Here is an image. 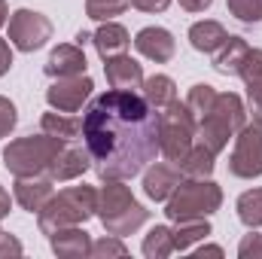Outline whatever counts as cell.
<instances>
[{
  "instance_id": "cell-1",
  "label": "cell",
  "mask_w": 262,
  "mask_h": 259,
  "mask_svg": "<svg viewBox=\"0 0 262 259\" xmlns=\"http://www.w3.org/2000/svg\"><path fill=\"white\" fill-rule=\"evenodd\" d=\"M82 137L101 180H131L159 153V113L143 95L110 89L89 104Z\"/></svg>"
},
{
  "instance_id": "cell-2",
  "label": "cell",
  "mask_w": 262,
  "mask_h": 259,
  "mask_svg": "<svg viewBox=\"0 0 262 259\" xmlns=\"http://www.w3.org/2000/svg\"><path fill=\"white\" fill-rule=\"evenodd\" d=\"M98 213V192L92 186H67L46 201V207L37 213V226L43 235H52L64 226H82Z\"/></svg>"
},
{
  "instance_id": "cell-3",
  "label": "cell",
  "mask_w": 262,
  "mask_h": 259,
  "mask_svg": "<svg viewBox=\"0 0 262 259\" xmlns=\"http://www.w3.org/2000/svg\"><path fill=\"white\" fill-rule=\"evenodd\" d=\"M104 183L107 186H101V192H98V217H101L107 235L125 238L131 232H137L146 223L149 210L131 195L128 186H122V180H104Z\"/></svg>"
},
{
  "instance_id": "cell-4",
  "label": "cell",
  "mask_w": 262,
  "mask_h": 259,
  "mask_svg": "<svg viewBox=\"0 0 262 259\" xmlns=\"http://www.w3.org/2000/svg\"><path fill=\"white\" fill-rule=\"evenodd\" d=\"M64 140L52 137V134H31V137H18L12 140L6 149H3V165L12 177H37V174H46L52 159L61 153Z\"/></svg>"
},
{
  "instance_id": "cell-5",
  "label": "cell",
  "mask_w": 262,
  "mask_h": 259,
  "mask_svg": "<svg viewBox=\"0 0 262 259\" xmlns=\"http://www.w3.org/2000/svg\"><path fill=\"white\" fill-rule=\"evenodd\" d=\"M220 204H223V189L210 177H204V180L183 177L180 186L165 201V217L174 223L177 220H198V217H210L213 210H220Z\"/></svg>"
},
{
  "instance_id": "cell-6",
  "label": "cell",
  "mask_w": 262,
  "mask_h": 259,
  "mask_svg": "<svg viewBox=\"0 0 262 259\" xmlns=\"http://www.w3.org/2000/svg\"><path fill=\"white\" fill-rule=\"evenodd\" d=\"M195 131L198 122L186 104H180V101L168 104L159 113V153L168 162L180 165L186 159V153L192 149V143H195Z\"/></svg>"
},
{
  "instance_id": "cell-7",
  "label": "cell",
  "mask_w": 262,
  "mask_h": 259,
  "mask_svg": "<svg viewBox=\"0 0 262 259\" xmlns=\"http://www.w3.org/2000/svg\"><path fill=\"white\" fill-rule=\"evenodd\" d=\"M52 40V21L34 9H15L9 15V43L18 52H37Z\"/></svg>"
},
{
  "instance_id": "cell-8",
  "label": "cell",
  "mask_w": 262,
  "mask_h": 259,
  "mask_svg": "<svg viewBox=\"0 0 262 259\" xmlns=\"http://www.w3.org/2000/svg\"><path fill=\"white\" fill-rule=\"evenodd\" d=\"M229 171L232 177L241 180H253L262 177V125H244L235 137V149L229 156Z\"/></svg>"
},
{
  "instance_id": "cell-9",
  "label": "cell",
  "mask_w": 262,
  "mask_h": 259,
  "mask_svg": "<svg viewBox=\"0 0 262 259\" xmlns=\"http://www.w3.org/2000/svg\"><path fill=\"white\" fill-rule=\"evenodd\" d=\"M92 89H95V82H92L85 73H79V76H61V79H55V82L49 85L46 101H49V107L58 110V113H76V110H82V104L89 101Z\"/></svg>"
},
{
  "instance_id": "cell-10",
  "label": "cell",
  "mask_w": 262,
  "mask_h": 259,
  "mask_svg": "<svg viewBox=\"0 0 262 259\" xmlns=\"http://www.w3.org/2000/svg\"><path fill=\"white\" fill-rule=\"evenodd\" d=\"M134 49L156 64H168L177 52V43H174L171 31H165V28H143L134 37Z\"/></svg>"
},
{
  "instance_id": "cell-11",
  "label": "cell",
  "mask_w": 262,
  "mask_h": 259,
  "mask_svg": "<svg viewBox=\"0 0 262 259\" xmlns=\"http://www.w3.org/2000/svg\"><path fill=\"white\" fill-rule=\"evenodd\" d=\"M89 168H92V156H89V149L61 146V153L52 159L46 177H49L52 183H64V180H76V177H82Z\"/></svg>"
},
{
  "instance_id": "cell-12",
  "label": "cell",
  "mask_w": 262,
  "mask_h": 259,
  "mask_svg": "<svg viewBox=\"0 0 262 259\" xmlns=\"http://www.w3.org/2000/svg\"><path fill=\"white\" fill-rule=\"evenodd\" d=\"M183 180V171H177L174 165H159V162H149L146 165V174H143V192L152 201H168L171 192L180 186Z\"/></svg>"
},
{
  "instance_id": "cell-13",
  "label": "cell",
  "mask_w": 262,
  "mask_h": 259,
  "mask_svg": "<svg viewBox=\"0 0 262 259\" xmlns=\"http://www.w3.org/2000/svg\"><path fill=\"white\" fill-rule=\"evenodd\" d=\"M104 76H107L110 89H119V92H134L143 85V67L125 52L104 61Z\"/></svg>"
},
{
  "instance_id": "cell-14",
  "label": "cell",
  "mask_w": 262,
  "mask_h": 259,
  "mask_svg": "<svg viewBox=\"0 0 262 259\" xmlns=\"http://www.w3.org/2000/svg\"><path fill=\"white\" fill-rule=\"evenodd\" d=\"M15 201L21 204V210H31V213H40L46 207V201L52 198V180L37 174V177H15Z\"/></svg>"
},
{
  "instance_id": "cell-15",
  "label": "cell",
  "mask_w": 262,
  "mask_h": 259,
  "mask_svg": "<svg viewBox=\"0 0 262 259\" xmlns=\"http://www.w3.org/2000/svg\"><path fill=\"white\" fill-rule=\"evenodd\" d=\"M49 241H52V253L61 256V259H85V256H92V238H89V232L79 229V226H64V229L52 232Z\"/></svg>"
},
{
  "instance_id": "cell-16",
  "label": "cell",
  "mask_w": 262,
  "mask_h": 259,
  "mask_svg": "<svg viewBox=\"0 0 262 259\" xmlns=\"http://www.w3.org/2000/svg\"><path fill=\"white\" fill-rule=\"evenodd\" d=\"M46 73H49L52 79L85 73V52H82V46H76V43H61V46H55L52 55H49V61H46Z\"/></svg>"
},
{
  "instance_id": "cell-17",
  "label": "cell",
  "mask_w": 262,
  "mask_h": 259,
  "mask_svg": "<svg viewBox=\"0 0 262 259\" xmlns=\"http://www.w3.org/2000/svg\"><path fill=\"white\" fill-rule=\"evenodd\" d=\"M207 116H210V119H216L223 128H229L232 134H238V131L247 125V110H244V101H241L235 92H223V95H216L213 110H210Z\"/></svg>"
},
{
  "instance_id": "cell-18",
  "label": "cell",
  "mask_w": 262,
  "mask_h": 259,
  "mask_svg": "<svg viewBox=\"0 0 262 259\" xmlns=\"http://www.w3.org/2000/svg\"><path fill=\"white\" fill-rule=\"evenodd\" d=\"M92 43H95V49H98V55L107 61V58H113V55H122V52H128V31L122 28V25H116V21H104L95 34H92Z\"/></svg>"
},
{
  "instance_id": "cell-19",
  "label": "cell",
  "mask_w": 262,
  "mask_h": 259,
  "mask_svg": "<svg viewBox=\"0 0 262 259\" xmlns=\"http://www.w3.org/2000/svg\"><path fill=\"white\" fill-rule=\"evenodd\" d=\"M226 40H229L226 28H223L220 21H213V18L195 21V25L189 28V43H192L195 52H216Z\"/></svg>"
},
{
  "instance_id": "cell-20",
  "label": "cell",
  "mask_w": 262,
  "mask_h": 259,
  "mask_svg": "<svg viewBox=\"0 0 262 259\" xmlns=\"http://www.w3.org/2000/svg\"><path fill=\"white\" fill-rule=\"evenodd\" d=\"M247 52H250L247 40H241V37H229V40L216 49L213 67H216L220 73H226V76H235V73H241V64H244Z\"/></svg>"
},
{
  "instance_id": "cell-21",
  "label": "cell",
  "mask_w": 262,
  "mask_h": 259,
  "mask_svg": "<svg viewBox=\"0 0 262 259\" xmlns=\"http://www.w3.org/2000/svg\"><path fill=\"white\" fill-rule=\"evenodd\" d=\"M143 98L156 107V110H165L168 104H174L177 101V85H174V79L171 76H165V73H156V76H149V79H143Z\"/></svg>"
},
{
  "instance_id": "cell-22",
  "label": "cell",
  "mask_w": 262,
  "mask_h": 259,
  "mask_svg": "<svg viewBox=\"0 0 262 259\" xmlns=\"http://www.w3.org/2000/svg\"><path fill=\"white\" fill-rule=\"evenodd\" d=\"M213 165H216V153H210L204 143H192V149H189L186 159L180 162V171H183V177L204 180V177L213 174Z\"/></svg>"
},
{
  "instance_id": "cell-23",
  "label": "cell",
  "mask_w": 262,
  "mask_h": 259,
  "mask_svg": "<svg viewBox=\"0 0 262 259\" xmlns=\"http://www.w3.org/2000/svg\"><path fill=\"white\" fill-rule=\"evenodd\" d=\"M43 131L46 134H52V137H58V140H76L79 134H82V119L79 116H73V113H46L43 116Z\"/></svg>"
},
{
  "instance_id": "cell-24",
  "label": "cell",
  "mask_w": 262,
  "mask_h": 259,
  "mask_svg": "<svg viewBox=\"0 0 262 259\" xmlns=\"http://www.w3.org/2000/svg\"><path fill=\"white\" fill-rule=\"evenodd\" d=\"M174 232V250H189L195 241H204L207 235H210V223H207V217H198V220H177V229H171Z\"/></svg>"
},
{
  "instance_id": "cell-25",
  "label": "cell",
  "mask_w": 262,
  "mask_h": 259,
  "mask_svg": "<svg viewBox=\"0 0 262 259\" xmlns=\"http://www.w3.org/2000/svg\"><path fill=\"white\" fill-rule=\"evenodd\" d=\"M174 253V232L168 226H152L143 238V256L146 259H168Z\"/></svg>"
},
{
  "instance_id": "cell-26",
  "label": "cell",
  "mask_w": 262,
  "mask_h": 259,
  "mask_svg": "<svg viewBox=\"0 0 262 259\" xmlns=\"http://www.w3.org/2000/svg\"><path fill=\"white\" fill-rule=\"evenodd\" d=\"M213 101H216V92H213V85H207V82H198L189 89V95H186V107H189V113L195 116V122H201L210 110H213Z\"/></svg>"
},
{
  "instance_id": "cell-27",
  "label": "cell",
  "mask_w": 262,
  "mask_h": 259,
  "mask_svg": "<svg viewBox=\"0 0 262 259\" xmlns=\"http://www.w3.org/2000/svg\"><path fill=\"white\" fill-rule=\"evenodd\" d=\"M238 220L247 229H259L262 226V189H247L238 198Z\"/></svg>"
},
{
  "instance_id": "cell-28",
  "label": "cell",
  "mask_w": 262,
  "mask_h": 259,
  "mask_svg": "<svg viewBox=\"0 0 262 259\" xmlns=\"http://www.w3.org/2000/svg\"><path fill=\"white\" fill-rule=\"evenodd\" d=\"M131 0H85V15L95 21H110L113 15H122Z\"/></svg>"
},
{
  "instance_id": "cell-29",
  "label": "cell",
  "mask_w": 262,
  "mask_h": 259,
  "mask_svg": "<svg viewBox=\"0 0 262 259\" xmlns=\"http://www.w3.org/2000/svg\"><path fill=\"white\" fill-rule=\"evenodd\" d=\"M229 3V12L244 21V25H253V21H262V6L259 0H226Z\"/></svg>"
},
{
  "instance_id": "cell-30",
  "label": "cell",
  "mask_w": 262,
  "mask_h": 259,
  "mask_svg": "<svg viewBox=\"0 0 262 259\" xmlns=\"http://www.w3.org/2000/svg\"><path fill=\"white\" fill-rule=\"evenodd\" d=\"M244 85H262V49H250L244 64H241V73Z\"/></svg>"
},
{
  "instance_id": "cell-31",
  "label": "cell",
  "mask_w": 262,
  "mask_h": 259,
  "mask_svg": "<svg viewBox=\"0 0 262 259\" xmlns=\"http://www.w3.org/2000/svg\"><path fill=\"white\" fill-rule=\"evenodd\" d=\"M92 256L98 259H107V256H128V247L119 241V235H107L101 241L92 244Z\"/></svg>"
},
{
  "instance_id": "cell-32",
  "label": "cell",
  "mask_w": 262,
  "mask_h": 259,
  "mask_svg": "<svg viewBox=\"0 0 262 259\" xmlns=\"http://www.w3.org/2000/svg\"><path fill=\"white\" fill-rule=\"evenodd\" d=\"M238 256L241 259H262V235L259 232H250L241 238L238 244Z\"/></svg>"
},
{
  "instance_id": "cell-33",
  "label": "cell",
  "mask_w": 262,
  "mask_h": 259,
  "mask_svg": "<svg viewBox=\"0 0 262 259\" xmlns=\"http://www.w3.org/2000/svg\"><path fill=\"white\" fill-rule=\"evenodd\" d=\"M15 122H18L15 104H12L9 98H3V95H0V137H6L9 131L15 128Z\"/></svg>"
},
{
  "instance_id": "cell-34",
  "label": "cell",
  "mask_w": 262,
  "mask_h": 259,
  "mask_svg": "<svg viewBox=\"0 0 262 259\" xmlns=\"http://www.w3.org/2000/svg\"><path fill=\"white\" fill-rule=\"evenodd\" d=\"M247 104H250L253 122L262 125V85H247Z\"/></svg>"
},
{
  "instance_id": "cell-35",
  "label": "cell",
  "mask_w": 262,
  "mask_h": 259,
  "mask_svg": "<svg viewBox=\"0 0 262 259\" xmlns=\"http://www.w3.org/2000/svg\"><path fill=\"white\" fill-rule=\"evenodd\" d=\"M0 256H21V241L9 232H0Z\"/></svg>"
},
{
  "instance_id": "cell-36",
  "label": "cell",
  "mask_w": 262,
  "mask_h": 259,
  "mask_svg": "<svg viewBox=\"0 0 262 259\" xmlns=\"http://www.w3.org/2000/svg\"><path fill=\"white\" fill-rule=\"evenodd\" d=\"M131 6L140 12H165L171 6V0H131Z\"/></svg>"
},
{
  "instance_id": "cell-37",
  "label": "cell",
  "mask_w": 262,
  "mask_h": 259,
  "mask_svg": "<svg viewBox=\"0 0 262 259\" xmlns=\"http://www.w3.org/2000/svg\"><path fill=\"white\" fill-rule=\"evenodd\" d=\"M9 67H12V49H9L6 40H0V76H3Z\"/></svg>"
},
{
  "instance_id": "cell-38",
  "label": "cell",
  "mask_w": 262,
  "mask_h": 259,
  "mask_svg": "<svg viewBox=\"0 0 262 259\" xmlns=\"http://www.w3.org/2000/svg\"><path fill=\"white\" fill-rule=\"evenodd\" d=\"M210 3L213 0H180V6L186 12H204V9H210Z\"/></svg>"
},
{
  "instance_id": "cell-39",
  "label": "cell",
  "mask_w": 262,
  "mask_h": 259,
  "mask_svg": "<svg viewBox=\"0 0 262 259\" xmlns=\"http://www.w3.org/2000/svg\"><path fill=\"white\" fill-rule=\"evenodd\" d=\"M195 256H198V259H204V256H223V247H216V244L198 247V250H195Z\"/></svg>"
},
{
  "instance_id": "cell-40",
  "label": "cell",
  "mask_w": 262,
  "mask_h": 259,
  "mask_svg": "<svg viewBox=\"0 0 262 259\" xmlns=\"http://www.w3.org/2000/svg\"><path fill=\"white\" fill-rule=\"evenodd\" d=\"M9 207H12V201H9V192H6V189L0 186V220H3L6 213H9Z\"/></svg>"
},
{
  "instance_id": "cell-41",
  "label": "cell",
  "mask_w": 262,
  "mask_h": 259,
  "mask_svg": "<svg viewBox=\"0 0 262 259\" xmlns=\"http://www.w3.org/2000/svg\"><path fill=\"white\" fill-rule=\"evenodd\" d=\"M9 21V9H6V0H0V28Z\"/></svg>"
},
{
  "instance_id": "cell-42",
  "label": "cell",
  "mask_w": 262,
  "mask_h": 259,
  "mask_svg": "<svg viewBox=\"0 0 262 259\" xmlns=\"http://www.w3.org/2000/svg\"><path fill=\"white\" fill-rule=\"evenodd\" d=\"M259 6H262V0H259Z\"/></svg>"
}]
</instances>
